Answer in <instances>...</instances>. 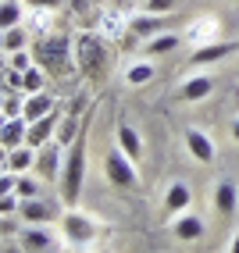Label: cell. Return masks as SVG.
I'll return each mask as SVG.
<instances>
[{
	"label": "cell",
	"mask_w": 239,
	"mask_h": 253,
	"mask_svg": "<svg viewBox=\"0 0 239 253\" xmlns=\"http://www.w3.org/2000/svg\"><path fill=\"white\" fill-rule=\"evenodd\" d=\"M72 50H75V40L72 36H61V32H50V36H43L36 43V64L47 72V75H54V79H64V75H72L79 64L72 57Z\"/></svg>",
	"instance_id": "1"
},
{
	"label": "cell",
	"mask_w": 239,
	"mask_h": 253,
	"mask_svg": "<svg viewBox=\"0 0 239 253\" xmlns=\"http://www.w3.org/2000/svg\"><path fill=\"white\" fill-rule=\"evenodd\" d=\"M86 122H90V118H86ZM82 178H86V125H82V132L75 136V143L68 146V154H64V171H61V182H57L64 207H75L79 204Z\"/></svg>",
	"instance_id": "2"
},
{
	"label": "cell",
	"mask_w": 239,
	"mask_h": 253,
	"mask_svg": "<svg viewBox=\"0 0 239 253\" xmlns=\"http://www.w3.org/2000/svg\"><path fill=\"white\" fill-rule=\"evenodd\" d=\"M61 232H64V243L68 246L86 250V246H93L100 235H104V225H100L93 214H86V211L68 207V214H61Z\"/></svg>",
	"instance_id": "3"
},
{
	"label": "cell",
	"mask_w": 239,
	"mask_h": 253,
	"mask_svg": "<svg viewBox=\"0 0 239 253\" xmlns=\"http://www.w3.org/2000/svg\"><path fill=\"white\" fill-rule=\"evenodd\" d=\"M75 64L90 79H100L107 72V46L96 32H79L75 36Z\"/></svg>",
	"instance_id": "4"
},
{
	"label": "cell",
	"mask_w": 239,
	"mask_h": 253,
	"mask_svg": "<svg viewBox=\"0 0 239 253\" xmlns=\"http://www.w3.org/2000/svg\"><path fill=\"white\" fill-rule=\"evenodd\" d=\"M104 178L114 185V189H122V193L140 189V168H136V161L125 154L122 146L107 150V157H104Z\"/></svg>",
	"instance_id": "5"
},
{
	"label": "cell",
	"mask_w": 239,
	"mask_h": 253,
	"mask_svg": "<svg viewBox=\"0 0 239 253\" xmlns=\"http://www.w3.org/2000/svg\"><path fill=\"white\" fill-rule=\"evenodd\" d=\"M64 150L68 146H61L57 139H50V143H43L40 150H36V171L43 182H61V171H64Z\"/></svg>",
	"instance_id": "6"
},
{
	"label": "cell",
	"mask_w": 239,
	"mask_h": 253,
	"mask_svg": "<svg viewBox=\"0 0 239 253\" xmlns=\"http://www.w3.org/2000/svg\"><path fill=\"white\" fill-rule=\"evenodd\" d=\"M61 107H54V111H50V114H43V118H36V122H29V146L32 150H40L43 143H50V139H54L57 136V125H61Z\"/></svg>",
	"instance_id": "7"
},
{
	"label": "cell",
	"mask_w": 239,
	"mask_h": 253,
	"mask_svg": "<svg viewBox=\"0 0 239 253\" xmlns=\"http://www.w3.org/2000/svg\"><path fill=\"white\" fill-rule=\"evenodd\" d=\"M18 214L25 217L29 225H50V221H57V217H61V211L50 204V200H43V196L22 200V204H18Z\"/></svg>",
	"instance_id": "8"
},
{
	"label": "cell",
	"mask_w": 239,
	"mask_h": 253,
	"mask_svg": "<svg viewBox=\"0 0 239 253\" xmlns=\"http://www.w3.org/2000/svg\"><path fill=\"white\" fill-rule=\"evenodd\" d=\"M186 150H190L193 161H200V164H214V157H218L214 139L200 128H186Z\"/></svg>",
	"instance_id": "9"
},
{
	"label": "cell",
	"mask_w": 239,
	"mask_h": 253,
	"mask_svg": "<svg viewBox=\"0 0 239 253\" xmlns=\"http://www.w3.org/2000/svg\"><path fill=\"white\" fill-rule=\"evenodd\" d=\"M239 50V43H203V46H196L193 50V57H190V64H196V68H203V64H218V61H225V57H232Z\"/></svg>",
	"instance_id": "10"
},
{
	"label": "cell",
	"mask_w": 239,
	"mask_h": 253,
	"mask_svg": "<svg viewBox=\"0 0 239 253\" xmlns=\"http://www.w3.org/2000/svg\"><path fill=\"white\" fill-rule=\"evenodd\" d=\"M25 139H29V118H4V125H0V146H4V154L25 146Z\"/></svg>",
	"instance_id": "11"
},
{
	"label": "cell",
	"mask_w": 239,
	"mask_h": 253,
	"mask_svg": "<svg viewBox=\"0 0 239 253\" xmlns=\"http://www.w3.org/2000/svg\"><path fill=\"white\" fill-rule=\"evenodd\" d=\"M211 204H214V211H218L221 217L236 214V207H239V189H236V182H232V178H221V182L214 185Z\"/></svg>",
	"instance_id": "12"
},
{
	"label": "cell",
	"mask_w": 239,
	"mask_h": 253,
	"mask_svg": "<svg viewBox=\"0 0 239 253\" xmlns=\"http://www.w3.org/2000/svg\"><path fill=\"white\" fill-rule=\"evenodd\" d=\"M18 246L29 253H40V250H54V235H50L47 225H29L25 232H18Z\"/></svg>",
	"instance_id": "13"
},
{
	"label": "cell",
	"mask_w": 239,
	"mask_h": 253,
	"mask_svg": "<svg viewBox=\"0 0 239 253\" xmlns=\"http://www.w3.org/2000/svg\"><path fill=\"white\" fill-rule=\"evenodd\" d=\"M211 93H214V79L211 75H193V79H186L179 86V100H186V104H196V100L211 96Z\"/></svg>",
	"instance_id": "14"
},
{
	"label": "cell",
	"mask_w": 239,
	"mask_h": 253,
	"mask_svg": "<svg viewBox=\"0 0 239 253\" xmlns=\"http://www.w3.org/2000/svg\"><path fill=\"white\" fill-rule=\"evenodd\" d=\"M172 232L179 235L182 243H193V239H200V235H203V217L193 214V211H182V214H175Z\"/></svg>",
	"instance_id": "15"
},
{
	"label": "cell",
	"mask_w": 239,
	"mask_h": 253,
	"mask_svg": "<svg viewBox=\"0 0 239 253\" xmlns=\"http://www.w3.org/2000/svg\"><path fill=\"white\" fill-rule=\"evenodd\" d=\"M190 204H193V189L186 182H172V185H168V193H164V211L168 214L190 211Z\"/></svg>",
	"instance_id": "16"
},
{
	"label": "cell",
	"mask_w": 239,
	"mask_h": 253,
	"mask_svg": "<svg viewBox=\"0 0 239 253\" xmlns=\"http://www.w3.org/2000/svg\"><path fill=\"white\" fill-rule=\"evenodd\" d=\"M4 168H11L14 175L32 171V168H36V150H32L29 143H25V146H18V150H7V154H4Z\"/></svg>",
	"instance_id": "17"
},
{
	"label": "cell",
	"mask_w": 239,
	"mask_h": 253,
	"mask_svg": "<svg viewBox=\"0 0 239 253\" xmlns=\"http://www.w3.org/2000/svg\"><path fill=\"white\" fill-rule=\"evenodd\" d=\"M54 107H57L54 93H47V89H40V93H25V118H29V122H36V118L50 114Z\"/></svg>",
	"instance_id": "18"
},
{
	"label": "cell",
	"mask_w": 239,
	"mask_h": 253,
	"mask_svg": "<svg viewBox=\"0 0 239 253\" xmlns=\"http://www.w3.org/2000/svg\"><path fill=\"white\" fill-rule=\"evenodd\" d=\"M82 125H86V118H79L75 111H68V114L61 118V125H57V136H54V139H57L61 146H72V143H75V136L82 132Z\"/></svg>",
	"instance_id": "19"
},
{
	"label": "cell",
	"mask_w": 239,
	"mask_h": 253,
	"mask_svg": "<svg viewBox=\"0 0 239 253\" xmlns=\"http://www.w3.org/2000/svg\"><path fill=\"white\" fill-rule=\"evenodd\" d=\"M118 146H122L132 161H140V157H143V139H140V132H136L129 122L118 125Z\"/></svg>",
	"instance_id": "20"
},
{
	"label": "cell",
	"mask_w": 239,
	"mask_h": 253,
	"mask_svg": "<svg viewBox=\"0 0 239 253\" xmlns=\"http://www.w3.org/2000/svg\"><path fill=\"white\" fill-rule=\"evenodd\" d=\"M179 43H182V36H175V32H161V36H150L143 43V50H146V57H161V54L179 50Z\"/></svg>",
	"instance_id": "21"
},
{
	"label": "cell",
	"mask_w": 239,
	"mask_h": 253,
	"mask_svg": "<svg viewBox=\"0 0 239 253\" xmlns=\"http://www.w3.org/2000/svg\"><path fill=\"white\" fill-rule=\"evenodd\" d=\"M129 29L136 32V36H150V32H161L164 29V18H161V14H136V18L129 22Z\"/></svg>",
	"instance_id": "22"
},
{
	"label": "cell",
	"mask_w": 239,
	"mask_h": 253,
	"mask_svg": "<svg viewBox=\"0 0 239 253\" xmlns=\"http://www.w3.org/2000/svg\"><path fill=\"white\" fill-rule=\"evenodd\" d=\"M157 75V68H153L150 61H136V64H129V72H125V82L129 86H146V82Z\"/></svg>",
	"instance_id": "23"
},
{
	"label": "cell",
	"mask_w": 239,
	"mask_h": 253,
	"mask_svg": "<svg viewBox=\"0 0 239 253\" xmlns=\"http://www.w3.org/2000/svg\"><path fill=\"white\" fill-rule=\"evenodd\" d=\"M0 46H4V54L25 50V29H22V25H11V29H4V36H0Z\"/></svg>",
	"instance_id": "24"
},
{
	"label": "cell",
	"mask_w": 239,
	"mask_h": 253,
	"mask_svg": "<svg viewBox=\"0 0 239 253\" xmlns=\"http://www.w3.org/2000/svg\"><path fill=\"white\" fill-rule=\"evenodd\" d=\"M22 4H25V0H4V4H0V25H4V29L22 22V11H25Z\"/></svg>",
	"instance_id": "25"
},
{
	"label": "cell",
	"mask_w": 239,
	"mask_h": 253,
	"mask_svg": "<svg viewBox=\"0 0 239 253\" xmlns=\"http://www.w3.org/2000/svg\"><path fill=\"white\" fill-rule=\"evenodd\" d=\"M214 32H218V25H214V18H200V22H193L190 29H186V40H214Z\"/></svg>",
	"instance_id": "26"
},
{
	"label": "cell",
	"mask_w": 239,
	"mask_h": 253,
	"mask_svg": "<svg viewBox=\"0 0 239 253\" xmlns=\"http://www.w3.org/2000/svg\"><path fill=\"white\" fill-rule=\"evenodd\" d=\"M4 118H25V100L18 89H4Z\"/></svg>",
	"instance_id": "27"
},
{
	"label": "cell",
	"mask_w": 239,
	"mask_h": 253,
	"mask_svg": "<svg viewBox=\"0 0 239 253\" xmlns=\"http://www.w3.org/2000/svg\"><path fill=\"white\" fill-rule=\"evenodd\" d=\"M7 64L18 72H29L32 64H36V54H29V50H14V54H7Z\"/></svg>",
	"instance_id": "28"
},
{
	"label": "cell",
	"mask_w": 239,
	"mask_h": 253,
	"mask_svg": "<svg viewBox=\"0 0 239 253\" xmlns=\"http://www.w3.org/2000/svg\"><path fill=\"white\" fill-rule=\"evenodd\" d=\"M43 79H47V72L40 68V64H32V68L25 72V93H40L43 89Z\"/></svg>",
	"instance_id": "29"
},
{
	"label": "cell",
	"mask_w": 239,
	"mask_h": 253,
	"mask_svg": "<svg viewBox=\"0 0 239 253\" xmlns=\"http://www.w3.org/2000/svg\"><path fill=\"white\" fill-rule=\"evenodd\" d=\"M40 182H43V178H29V171H25V175H18V196H22V200L40 196Z\"/></svg>",
	"instance_id": "30"
},
{
	"label": "cell",
	"mask_w": 239,
	"mask_h": 253,
	"mask_svg": "<svg viewBox=\"0 0 239 253\" xmlns=\"http://www.w3.org/2000/svg\"><path fill=\"white\" fill-rule=\"evenodd\" d=\"M143 7L153 11V14H168V11H172V0H146Z\"/></svg>",
	"instance_id": "31"
},
{
	"label": "cell",
	"mask_w": 239,
	"mask_h": 253,
	"mask_svg": "<svg viewBox=\"0 0 239 253\" xmlns=\"http://www.w3.org/2000/svg\"><path fill=\"white\" fill-rule=\"evenodd\" d=\"M29 7H50V11H57L61 7V0H25Z\"/></svg>",
	"instance_id": "32"
},
{
	"label": "cell",
	"mask_w": 239,
	"mask_h": 253,
	"mask_svg": "<svg viewBox=\"0 0 239 253\" xmlns=\"http://www.w3.org/2000/svg\"><path fill=\"white\" fill-rule=\"evenodd\" d=\"M232 139L239 143V118H236V122H232Z\"/></svg>",
	"instance_id": "33"
},
{
	"label": "cell",
	"mask_w": 239,
	"mask_h": 253,
	"mask_svg": "<svg viewBox=\"0 0 239 253\" xmlns=\"http://www.w3.org/2000/svg\"><path fill=\"white\" fill-rule=\"evenodd\" d=\"M232 253H239V232H236V239H232V246H229Z\"/></svg>",
	"instance_id": "34"
}]
</instances>
